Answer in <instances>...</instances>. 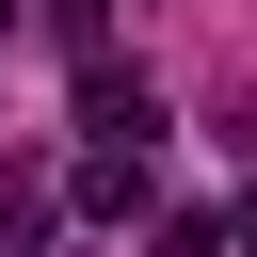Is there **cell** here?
<instances>
[{"label":"cell","mask_w":257,"mask_h":257,"mask_svg":"<svg viewBox=\"0 0 257 257\" xmlns=\"http://www.w3.org/2000/svg\"><path fill=\"white\" fill-rule=\"evenodd\" d=\"M241 257H257V209H241Z\"/></svg>","instance_id":"cell-5"},{"label":"cell","mask_w":257,"mask_h":257,"mask_svg":"<svg viewBox=\"0 0 257 257\" xmlns=\"http://www.w3.org/2000/svg\"><path fill=\"white\" fill-rule=\"evenodd\" d=\"M80 209H96V225H128V209H145V161H112V145H96V161H80Z\"/></svg>","instance_id":"cell-2"},{"label":"cell","mask_w":257,"mask_h":257,"mask_svg":"<svg viewBox=\"0 0 257 257\" xmlns=\"http://www.w3.org/2000/svg\"><path fill=\"white\" fill-rule=\"evenodd\" d=\"M32 225H48V177H0V257H32Z\"/></svg>","instance_id":"cell-3"},{"label":"cell","mask_w":257,"mask_h":257,"mask_svg":"<svg viewBox=\"0 0 257 257\" xmlns=\"http://www.w3.org/2000/svg\"><path fill=\"white\" fill-rule=\"evenodd\" d=\"M80 128H96L112 161H145V145H161V80L112 64V48H80Z\"/></svg>","instance_id":"cell-1"},{"label":"cell","mask_w":257,"mask_h":257,"mask_svg":"<svg viewBox=\"0 0 257 257\" xmlns=\"http://www.w3.org/2000/svg\"><path fill=\"white\" fill-rule=\"evenodd\" d=\"M48 32H64V48H96V0H48Z\"/></svg>","instance_id":"cell-4"}]
</instances>
